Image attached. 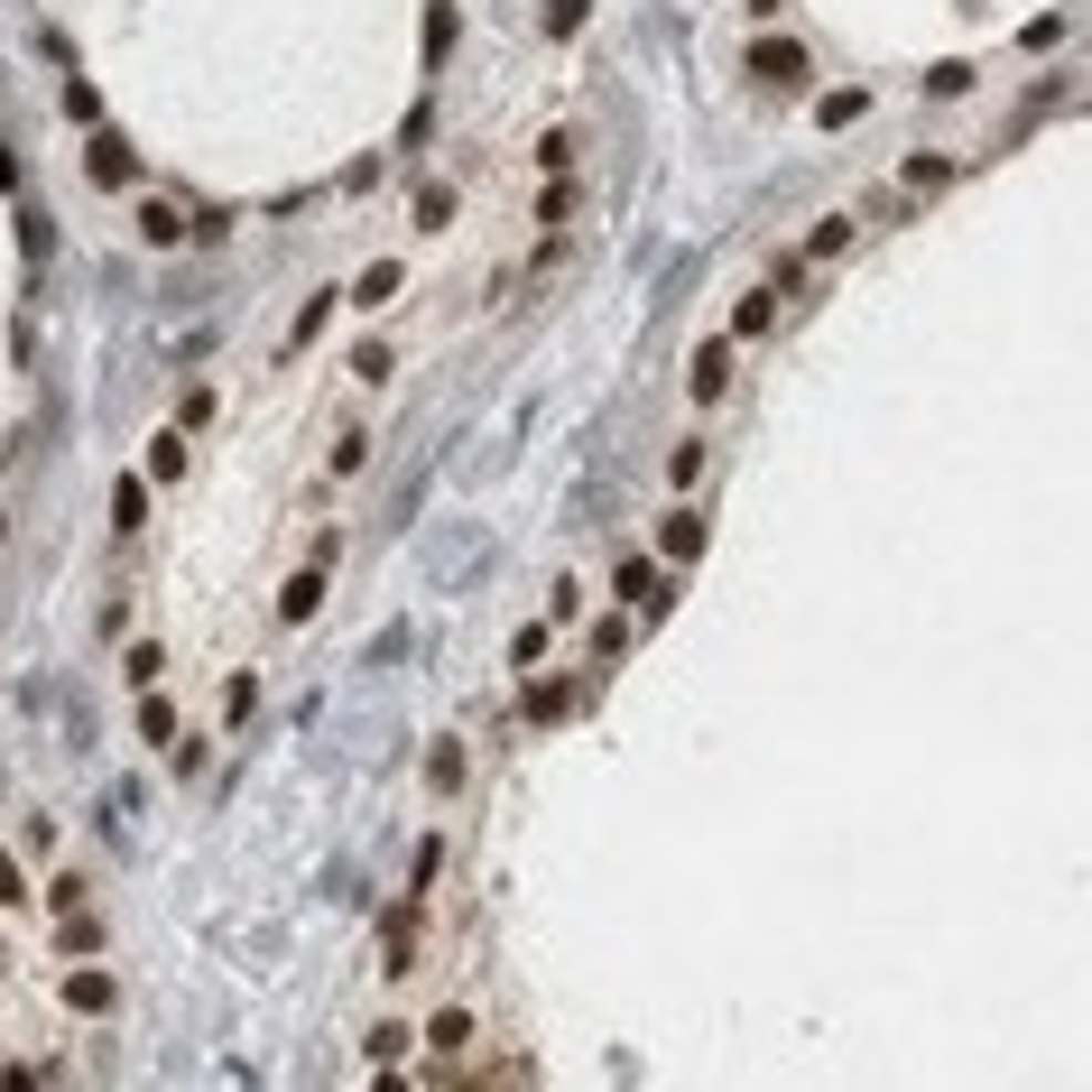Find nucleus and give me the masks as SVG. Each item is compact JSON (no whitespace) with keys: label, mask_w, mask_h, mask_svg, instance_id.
Instances as JSON below:
<instances>
[{"label":"nucleus","mask_w":1092,"mask_h":1092,"mask_svg":"<svg viewBox=\"0 0 1092 1092\" xmlns=\"http://www.w3.org/2000/svg\"><path fill=\"white\" fill-rule=\"evenodd\" d=\"M84 176H93V186H130V176H140V158H130V148L112 140V130H93V148H84Z\"/></svg>","instance_id":"f257e3e1"},{"label":"nucleus","mask_w":1092,"mask_h":1092,"mask_svg":"<svg viewBox=\"0 0 1092 1092\" xmlns=\"http://www.w3.org/2000/svg\"><path fill=\"white\" fill-rule=\"evenodd\" d=\"M750 74H769V84H805V47L796 38H760V47H750Z\"/></svg>","instance_id":"f03ea898"},{"label":"nucleus","mask_w":1092,"mask_h":1092,"mask_svg":"<svg viewBox=\"0 0 1092 1092\" xmlns=\"http://www.w3.org/2000/svg\"><path fill=\"white\" fill-rule=\"evenodd\" d=\"M316 602H324V565H297L288 593H278V620H316Z\"/></svg>","instance_id":"7ed1b4c3"},{"label":"nucleus","mask_w":1092,"mask_h":1092,"mask_svg":"<svg viewBox=\"0 0 1092 1092\" xmlns=\"http://www.w3.org/2000/svg\"><path fill=\"white\" fill-rule=\"evenodd\" d=\"M722 389H732V343H704V352H694V399H722Z\"/></svg>","instance_id":"20e7f679"},{"label":"nucleus","mask_w":1092,"mask_h":1092,"mask_svg":"<svg viewBox=\"0 0 1092 1092\" xmlns=\"http://www.w3.org/2000/svg\"><path fill=\"white\" fill-rule=\"evenodd\" d=\"M112 1000H121V991H112V972H74V981H65V1009H84V1019H102Z\"/></svg>","instance_id":"39448f33"},{"label":"nucleus","mask_w":1092,"mask_h":1092,"mask_svg":"<svg viewBox=\"0 0 1092 1092\" xmlns=\"http://www.w3.org/2000/svg\"><path fill=\"white\" fill-rule=\"evenodd\" d=\"M380 935H389V945H380V964H389V972H408V954H418V907H399V917H389Z\"/></svg>","instance_id":"423d86ee"},{"label":"nucleus","mask_w":1092,"mask_h":1092,"mask_svg":"<svg viewBox=\"0 0 1092 1092\" xmlns=\"http://www.w3.org/2000/svg\"><path fill=\"white\" fill-rule=\"evenodd\" d=\"M658 546H667L676 565H686V556H704V518H694V509H676L667 528H658Z\"/></svg>","instance_id":"0eeeda50"},{"label":"nucleus","mask_w":1092,"mask_h":1092,"mask_svg":"<svg viewBox=\"0 0 1092 1092\" xmlns=\"http://www.w3.org/2000/svg\"><path fill=\"white\" fill-rule=\"evenodd\" d=\"M898 186H917V195H935V186H954V158H935V148H917V158L898 167Z\"/></svg>","instance_id":"6e6552de"},{"label":"nucleus","mask_w":1092,"mask_h":1092,"mask_svg":"<svg viewBox=\"0 0 1092 1092\" xmlns=\"http://www.w3.org/2000/svg\"><path fill=\"white\" fill-rule=\"evenodd\" d=\"M815 121H824V130H852V121H870V93H824V102H815Z\"/></svg>","instance_id":"1a4fd4ad"},{"label":"nucleus","mask_w":1092,"mask_h":1092,"mask_svg":"<svg viewBox=\"0 0 1092 1092\" xmlns=\"http://www.w3.org/2000/svg\"><path fill=\"white\" fill-rule=\"evenodd\" d=\"M140 741H176V704H167V694H140Z\"/></svg>","instance_id":"9d476101"},{"label":"nucleus","mask_w":1092,"mask_h":1092,"mask_svg":"<svg viewBox=\"0 0 1092 1092\" xmlns=\"http://www.w3.org/2000/svg\"><path fill=\"white\" fill-rule=\"evenodd\" d=\"M148 473H158V482H176V473H186V426H176V435H158V445H148Z\"/></svg>","instance_id":"9b49d317"},{"label":"nucleus","mask_w":1092,"mask_h":1092,"mask_svg":"<svg viewBox=\"0 0 1092 1092\" xmlns=\"http://www.w3.org/2000/svg\"><path fill=\"white\" fill-rule=\"evenodd\" d=\"M361 306H389V297H399V259H380V269H361V288H352Z\"/></svg>","instance_id":"f8f14e48"},{"label":"nucleus","mask_w":1092,"mask_h":1092,"mask_svg":"<svg viewBox=\"0 0 1092 1092\" xmlns=\"http://www.w3.org/2000/svg\"><path fill=\"white\" fill-rule=\"evenodd\" d=\"M528 713L537 722H565V713H575V686H528Z\"/></svg>","instance_id":"ddd939ff"},{"label":"nucleus","mask_w":1092,"mask_h":1092,"mask_svg":"<svg viewBox=\"0 0 1092 1092\" xmlns=\"http://www.w3.org/2000/svg\"><path fill=\"white\" fill-rule=\"evenodd\" d=\"M426 777H435V787H463V741H435L426 750Z\"/></svg>","instance_id":"4468645a"},{"label":"nucleus","mask_w":1092,"mask_h":1092,"mask_svg":"<svg viewBox=\"0 0 1092 1092\" xmlns=\"http://www.w3.org/2000/svg\"><path fill=\"white\" fill-rule=\"evenodd\" d=\"M805 250H815V259H834V250H852V214H824V223H815V241H805Z\"/></svg>","instance_id":"2eb2a0df"},{"label":"nucleus","mask_w":1092,"mask_h":1092,"mask_svg":"<svg viewBox=\"0 0 1092 1092\" xmlns=\"http://www.w3.org/2000/svg\"><path fill=\"white\" fill-rule=\"evenodd\" d=\"M769 316H777V297H769V288H750V297L732 306V324H741V333H769Z\"/></svg>","instance_id":"dca6fc26"},{"label":"nucleus","mask_w":1092,"mask_h":1092,"mask_svg":"<svg viewBox=\"0 0 1092 1092\" xmlns=\"http://www.w3.org/2000/svg\"><path fill=\"white\" fill-rule=\"evenodd\" d=\"M140 231H148V241H176V231H186V214H176V204H140Z\"/></svg>","instance_id":"f3484780"},{"label":"nucleus","mask_w":1092,"mask_h":1092,"mask_svg":"<svg viewBox=\"0 0 1092 1092\" xmlns=\"http://www.w3.org/2000/svg\"><path fill=\"white\" fill-rule=\"evenodd\" d=\"M223 713H231V722L259 713V676H231V686H223Z\"/></svg>","instance_id":"a211bd4d"},{"label":"nucleus","mask_w":1092,"mask_h":1092,"mask_svg":"<svg viewBox=\"0 0 1092 1092\" xmlns=\"http://www.w3.org/2000/svg\"><path fill=\"white\" fill-rule=\"evenodd\" d=\"M140 518H148V501H140V482H121V491H112V528L130 537V528H140Z\"/></svg>","instance_id":"6ab92c4d"},{"label":"nucleus","mask_w":1092,"mask_h":1092,"mask_svg":"<svg viewBox=\"0 0 1092 1092\" xmlns=\"http://www.w3.org/2000/svg\"><path fill=\"white\" fill-rule=\"evenodd\" d=\"M463 1037H473V1009H435V1047H445V1055H454V1047H463Z\"/></svg>","instance_id":"aec40b11"},{"label":"nucleus","mask_w":1092,"mask_h":1092,"mask_svg":"<svg viewBox=\"0 0 1092 1092\" xmlns=\"http://www.w3.org/2000/svg\"><path fill=\"white\" fill-rule=\"evenodd\" d=\"M537 214H546V223H565V214H575V176H556V186L537 195Z\"/></svg>","instance_id":"412c9836"},{"label":"nucleus","mask_w":1092,"mask_h":1092,"mask_svg":"<svg viewBox=\"0 0 1092 1092\" xmlns=\"http://www.w3.org/2000/svg\"><path fill=\"white\" fill-rule=\"evenodd\" d=\"M445 47H454V10L435 0V10H426V56H445Z\"/></svg>","instance_id":"4be33fe9"},{"label":"nucleus","mask_w":1092,"mask_h":1092,"mask_svg":"<svg viewBox=\"0 0 1092 1092\" xmlns=\"http://www.w3.org/2000/svg\"><path fill=\"white\" fill-rule=\"evenodd\" d=\"M324 316H333V288H324V297H306V316H297V343H316V333H324Z\"/></svg>","instance_id":"5701e85b"},{"label":"nucleus","mask_w":1092,"mask_h":1092,"mask_svg":"<svg viewBox=\"0 0 1092 1092\" xmlns=\"http://www.w3.org/2000/svg\"><path fill=\"white\" fill-rule=\"evenodd\" d=\"M611 593H620V602H639V593H648V556H630V565H620V575H611Z\"/></svg>","instance_id":"b1692460"},{"label":"nucleus","mask_w":1092,"mask_h":1092,"mask_svg":"<svg viewBox=\"0 0 1092 1092\" xmlns=\"http://www.w3.org/2000/svg\"><path fill=\"white\" fill-rule=\"evenodd\" d=\"M454 223V195H418V231H445Z\"/></svg>","instance_id":"393cba45"},{"label":"nucleus","mask_w":1092,"mask_h":1092,"mask_svg":"<svg viewBox=\"0 0 1092 1092\" xmlns=\"http://www.w3.org/2000/svg\"><path fill=\"white\" fill-rule=\"evenodd\" d=\"M546 29H556V38H575V29H584V0H546Z\"/></svg>","instance_id":"a878e982"},{"label":"nucleus","mask_w":1092,"mask_h":1092,"mask_svg":"<svg viewBox=\"0 0 1092 1092\" xmlns=\"http://www.w3.org/2000/svg\"><path fill=\"white\" fill-rule=\"evenodd\" d=\"M19 898H29V889H19V870L0 862V907H19Z\"/></svg>","instance_id":"bb28decb"}]
</instances>
